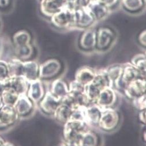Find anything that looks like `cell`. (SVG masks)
Returning a JSON list of instances; mask_svg holds the SVG:
<instances>
[{
  "label": "cell",
  "mask_w": 146,
  "mask_h": 146,
  "mask_svg": "<svg viewBox=\"0 0 146 146\" xmlns=\"http://www.w3.org/2000/svg\"><path fill=\"white\" fill-rule=\"evenodd\" d=\"M4 143H5V141L4 140V139L0 136V146H3Z\"/></svg>",
  "instance_id": "obj_40"
},
{
  "label": "cell",
  "mask_w": 146,
  "mask_h": 146,
  "mask_svg": "<svg viewBox=\"0 0 146 146\" xmlns=\"http://www.w3.org/2000/svg\"><path fill=\"white\" fill-rule=\"evenodd\" d=\"M39 66L35 61H27L23 63L21 76L29 82L38 79Z\"/></svg>",
  "instance_id": "obj_22"
},
{
  "label": "cell",
  "mask_w": 146,
  "mask_h": 146,
  "mask_svg": "<svg viewBox=\"0 0 146 146\" xmlns=\"http://www.w3.org/2000/svg\"><path fill=\"white\" fill-rule=\"evenodd\" d=\"M144 1H145V4H146V0H144Z\"/></svg>",
  "instance_id": "obj_44"
},
{
  "label": "cell",
  "mask_w": 146,
  "mask_h": 146,
  "mask_svg": "<svg viewBox=\"0 0 146 146\" xmlns=\"http://www.w3.org/2000/svg\"><path fill=\"white\" fill-rule=\"evenodd\" d=\"M120 121V114L114 108L105 109L102 110L97 128L104 132H113L118 128Z\"/></svg>",
  "instance_id": "obj_3"
},
{
  "label": "cell",
  "mask_w": 146,
  "mask_h": 146,
  "mask_svg": "<svg viewBox=\"0 0 146 146\" xmlns=\"http://www.w3.org/2000/svg\"><path fill=\"white\" fill-rule=\"evenodd\" d=\"M109 86V80L105 74L104 69L97 71L94 80L85 86L84 92L90 103L94 104L100 92L106 87Z\"/></svg>",
  "instance_id": "obj_2"
},
{
  "label": "cell",
  "mask_w": 146,
  "mask_h": 146,
  "mask_svg": "<svg viewBox=\"0 0 146 146\" xmlns=\"http://www.w3.org/2000/svg\"><path fill=\"white\" fill-rule=\"evenodd\" d=\"M121 3L125 11L132 13L141 11L145 5L144 0H121Z\"/></svg>",
  "instance_id": "obj_25"
},
{
  "label": "cell",
  "mask_w": 146,
  "mask_h": 146,
  "mask_svg": "<svg viewBox=\"0 0 146 146\" xmlns=\"http://www.w3.org/2000/svg\"><path fill=\"white\" fill-rule=\"evenodd\" d=\"M102 110L95 104L86 108L85 122L90 127H97L102 115Z\"/></svg>",
  "instance_id": "obj_15"
},
{
  "label": "cell",
  "mask_w": 146,
  "mask_h": 146,
  "mask_svg": "<svg viewBox=\"0 0 146 146\" xmlns=\"http://www.w3.org/2000/svg\"><path fill=\"white\" fill-rule=\"evenodd\" d=\"M96 21L87 8L75 9L74 23L72 29L87 30L91 28Z\"/></svg>",
  "instance_id": "obj_6"
},
{
  "label": "cell",
  "mask_w": 146,
  "mask_h": 146,
  "mask_svg": "<svg viewBox=\"0 0 146 146\" xmlns=\"http://www.w3.org/2000/svg\"><path fill=\"white\" fill-rule=\"evenodd\" d=\"M116 38L114 30L108 27H102L96 30V45L95 49L105 52L112 46Z\"/></svg>",
  "instance_id": "obj_5"
},
{
  "label": "cell",
  "mask_w": 146,
  "mask_h": 146,
  "mask_svg": "<svg viewBox=\"0 0 146 146\" xmlns=\"http://www.w3.org/2000/svg\"><path fill=\"white\" fill-rule=\"evenodd\" d=\"M50 91L53 95L62 101L69 94L68 85L63 80L57 79L52 82Z\"/></svg>",
  "instance_id": "obj_23"
},
{
  "label": "cell",
  "mask_w": 146,
  "mask_h": 146,
  "mask_svg": "<svg viewBox=\"0 0 146 146\" xmlns=\"http://www.w3.org/2000/svg\"><path fill=\"white\" fill-rule=\"evenodd\" d=\"M5 79L7 88H12L20 95L27 93L29 89V82L23 76H8Z\"/></svg>",
  "instance_id": "obj_16"
},
{
  "label": "cell",
  "mask_w": 146,
  "mask_h": 146,
  "mask_svg": "<svg viewBox=\"0 0 146 146\" xmlns=\"http://www.w3.org/2000/svg\"><path fill=\"white\" fill-rule=\"evenodd\" d=\"M143 140L146 143V126L143 133Z\"/></svg>",
  "instance_id": "obj_39"
},
{
  "label": "cell",
  "mask_w": 146,
  "mask_h": 146,
  "mask_svg": "<svg viewBox=\"0 0 146 146\" xmlns=\"http://www.w3.org/2000/svg\"><path fill=\"white\" fill-rule=\"evenodd\" d=\"M20 94L14 89L7 87L1 95L4 105L14 106Z\"/></svg>",
  "instance_id": "obj_26"
},
{
  "label": "cell",
  "mask_w": 146,
  "mask_h": 146,
  "mask_svg": "<svg viewBox=\"0 0 146 146\" xmlns=\"http://www.w3.org/2000/svg\"><path fill=\"white\" fill-rule=\"evenodd\" d=\"M144 55H145V57H146V50L145 51V52L144 53Z\"/></svg>",
  "instance_id": "obj_43"
},
{
  "label": "cell",
  "mask_w": 146,
  "mask_h": 146,
  "mask_svg": "<svg viewBox=\"0 0 146 146\" xmlns=\"http://www.w3.org/2000/svg\"><path fill=\"white\" fill-rule=\"evenodd\" d=\"M96 30L90 28L85 30L81 35L79 46L80 49L84 52H91L96 48Z\"/></svg>",
  "instance_id": "obj_11"
},
{
  "label": "cell",
  "mask_w": 146,
  "mask_h": 146,
  "mask_svg": "<svg viewBox=\"0 0 146 146\" xmlns=\"http://www.w3.org/2000/svg\"><path fill=\"white\" fill-rule=\"evenodd\" d=\"M140 76H141L139 71L131 62L123 65V74L116 86L115 91L123 93L129 83Z\"/></svg>",
  "instance_id": "obj_9"
},
{
  "label": "cell",
  "mask_w": 146,
  "mask_h": 146,
  "mask_svg": "<svg viewBox=\"0 0 146 146\" xmlns=\"http://www.w3.org/2000/svg\"><path fill=\"white\" fill-rule=\"evenodd\" d=\"M19 117L14 106L4 105L0 109V128H7L14 124Z\"/></svg>",
  "instance_id": "obj_13"
},
{
  "label": "cell",
  "mask_w": 146,
  "mask_h": 146,
  "mask_svg": "<svg viewBox=\"0 0 146 146\" xmlns=\"http://www.w3.org/2000/svg\"><path fill=\"white\" fill-rule=\"evenodd\" d=\"M69 2V0H43L42 6L46 14L52 16L65 8Z\"/></svg>",
  "instance_id": "obj_20"
},
{
  "label": "cell",
  "mask_w": 146,
  "mask_h": 146,
  "mask_svg": "<svg viewBox=\"0 0 146 146\" xmlns=\"http://www.w3.org/2000/svg\"><path fill=\"white\" fill-rule=\"evenodd\" d=\"M76 146H98V145H85V144H78Z\"/></svg>",
  "instance_id": "obj_42"
},
{
  "label": "cell",
  "mask_w": 146,
  "mask_h": 146,
  "mask_svg": "<svg viewBox=\"0 0 146 146\" xmlns=\"http://www.w3.org/2000/svg\"><path fill=\"white\" fill-rule=\"evenodd\" d=\"M146 93V78L140 76L129 83L124 89V94L129 100H133Z\"/></svg>",
  "instance_id": "obj_8"
},
{
  "label": "cell",
  "mask_w": 146,
  "mask_h": 146,
  "mask_svg": "<svg viewBox=\"0 0 146 146\" xmlns=\"http://www.w3.org/2000/svg\"><path fill=\"white\" fill-rule=\"evenodd\" d=\"M5 79H0V96L7 88V82Z\"/></svg>",
  "instance_id": "obj_36"
},
{
  "label": "cell",
  "mask_w": 146,
  "mask_h": 146,
  "mask_svg": "<svg viewBox=\"0 0 146 146\" xmlns=\"http://www.w3.org/2000/svg\"><path fill=\"white\" fill-rule=\"evenodd\" d=\"M45 94L44 89L42 81L38 78L29 82L27 95L33 103L39 102Z\"/></svg>",
  "instance_id": "obj_14"
},
{
  "label": "cell",
  "mask_w": 146,
  "mask_h": 146,
  "mask_svg": "<svg viewBox=\"0 0 146 146\" xmlns=\"http://www.w3.org/2000/svg\"><path fill=\"white\" fill-rule=\"evenodd\" d=\"M75 9L70 2L60 12L52 16V21L56 26L60 29H72L74 23Z\"/></svg>",
  "instance_id": "obj_4"
},
{
  "label": "cell",
  "mask_w": 146,
  "mask_h": 146,
  "mask_svg": "<svg viewBox=\"0 0 146 146\" xmlns=\"http://www.w3.org/2000/svg\"><path fill=\"white\" fill-rule=\"evenodd\" d=\"M14 107L19 116L29 114L33 109V102L26 94H20Z\"/></svg>",
  "instance_id": "obj_19"
},
{
  "label": "cell",
  "mask_w": 146,
  "mask_h": 146,
  "mask_svg": "<svg viewBox=\"0 0 146 146\" xmlns=\"http://www.w3.org/2000/svg\"><path fill=\"white\" fill-rule=\"evenodd\" d=\"M139 43L143 47L146 48V29L142 31L137 38Z\"/></svg>",
  "instance_id": "obj_33"
},
{
  "label": "cell",
  "mask_w": 146,
  "mask_h": 146,
  "mask_svg": "<svg viewBox=\"0 0 146 146\" xmlns=\"http://www.w3.org/2000/svg\"><path fill=\"white\" fill-rule=\"evenodd\" d=\"M92 0H72L70 4L74 9L87 8Z\"/></svg>",
  "instance_id": "obj_31"
},
{
  "label": "cell",
  "mask_w": 146,
  "mask_h": 146,
  "mask_svg": "<svg viewBox=\"0 0 146 146\" xmlns=\"http://www.w3.org/2000/svg\"><path fill=\"white\" fill-rule=\"evenodd\" d=\"M133 106L139 111L146 109V94L132 101Z\"/></svg>",
  "instance_id": "obj_29"
},
{
  "label": "cell",
  "mask_w": 146,
  "mask_h": 146,
  "mask_svg": "<svg viewBox=\"0 0 146 146\" xmlns=\"http://www.w3.org/2000/svg\"><path fill=\"white\" fill-rule=\"evenodd\" d=\"M131 63L139 71L142 77L146 78V57L144 53L135 55Z\"/></svg>",
  "instance_id": "obj_27"
},
{
  "label": "cell",
  "mask_w": 146,
  "mask_h": 146,
  "mask_svg": "<svg viewBox=\"0 0 146 146\" xmlns=\"http://www.w3.org/2000/svg\"><path fill=\"white\" fill-rule=\"evenodd\" d=\"M96 72L97 71L91 67L82 66L76 71L75 80L85 87L94 80Z\"/></svg>",
  "instance_id": "obj_18"
},
{
  "label": "cell",
  "mask_w": 146,
  "mask_h": 146,
  "mask_svg": "<svg viewBox=\"0 0 146 146\" xmlns=\"http://www.w3.org/2000/svg\"><path fill=\"white\" fill-rule=\"evenodd\" d=\"M98 1L110 8L118 3V0H98Z\"/></svg>",
  "instance_id": "obj_34"
},
{
  "label": "cell",
  "mask_w": 146,
  "mask_h": 146,
  "mask_svg": "<svg viewBox=\"0 0 146 146\" xmlns=\"http://www.w3.org/2000/svg\"><path fill=\"white\" fill-rule=\"evenodd\" d=\"M39 102V107L44 113L53 115L62 101L48 91L45 93L43 98Z\"/></svg>",
  "instance_id": "obj_12"
},
{
  "label": "cell",
  "mask_w": 146,
  "mask_h": 146,
  "mask_svg": "<svg viewBox=\"0 0 146 146\" xmlns=\"http://www.w3.org/2000/svg\"><path fill=\"white\" fill-rule=\"evenodd\" d=\"M3 146H16V145L9 141H5Z\"/></svg>",
  "instance_id": "obj_38"
},
{
  "label": "cell",
  "mask_w": 146,
  "mask_h": 146,
  "mask_svg": "<svg viewBox=\"0 0 146 146\" xmlns=\"http://www.w3.org/2000/svg\"><path fill=\"white\" fill-rule=\"evenodd\" d=\"M23 63L18 60H13L8 63L9 76H21Z\"/></svg>",
  "instance_id": "obj_28"
},
{
  "label": "cell",
  "mask_w": 146,
  "mask_h": 146,
  "mask_svg": "<svg viewBox=\"0 0 146 146\" xmlns=\"http://www.w3.org/2000/svg\"><path fill=\"white\" fill-rule=\"evenodd\" d=\"M54 146H69V145L64 141L62 142H60L59 143L55 144Z\"/></svg>",
  "instance_id": "obj_37"
},
{
  "label": "cell",
  "mask_w": 146,
  "mask_h": 146,
  "mask_svg": "<svg viewBox=\"0 0 146 146\" xmlns=\"http://www.w3.org/2000/svg\"><path fill=\"white\" fill-rule=\"evenodd\" d=\"M69 1H72V0H69Z\"/></svg>",
  "instance_id": "obj_45"
},
{
  "label": "cell",
  "mask_w": 146,
  "mask_h": 146,
  "mask_svg": "<svg viewBox=\"0 0 146 146\" xmlns=\"http://www.w3.org/2000/svg\"><path fill=\"white\" fill-rule=\"evenodd\" d=\"M123 65H114L104 69L105 74L109 80V87L115 90L116 86L122 75Z\"/></svg>",
  "instance_id": "obj_21"
},
{
  "label": "cell",
  "mask_w": 146,
  "mask_h": 146,
  "mask_svg": "<svg viewBox=\"0 0 146 146\" xmlns=\"http://www.w3.org/2000/svg\"><path fill=\"white\" fill-rule=\"evenodd\" d=\"M118 98L117 92L109 86L100 92L94 104L102 110L109 108H114L118 101Z\"/></svg>",
  "instance_id": "obj_7"
},
{
  "label": "cell",
  "mask_w": 146,
  "mask_h": 146,
  "mask_svg": "<svg viewBox=\"0 0 146 146\" xmlns=\"http://www.w3.org/2000/svg\"><path fill=\"white\" fill-rule=\"evenodd\" d=\"M139 119L141 124L146 126V109L139 111Z\"/></svg>",
  "instance_id": "obj_35"
},
{
  "label": "cell",
  "mask_w": 146,
  "mask_h": 146,
  "mask_svg": "<svg viewBox=\"0 0 146 146\" xmlns=\"http://www.w3.org/2000/svg\"><path fill=\"white\" fill-rule=\"evenodd\" d=\"M4 105L3 102V101H2V99H1V96H0V109H1L3 108V106Z\"/></svg>",
  "instance_id": "obj_41"
},
{
  "label": "cell",
  "mask_w": 146,
  "mask_h": 146,
  "mask_svg": "<svg viewBox=\"0 0 146 146\" xmlns=\"http://www.w3.org/2000/svg\"><path fill=\"white\" fill-rule=\"evenodd\" d=\"M84 121L70 119L64 124L63 136L64 141L69 145H76L83 134L89 129Z\"/></svg>",
  "instance_id": "obj_1"
},
{
  "label": "cell",
  "mask_w": 146,
  "mask_h": 146,
  "mask_svg": "<svg viewBox=\"0 0 146 146\" xmlns=\"http://www.w3.org/2000/svg\"><path fill=\"white\" fill-rule=\"evenodd\" d=\"M9 76L8 63L0 60V79H4Z\"/></svg>",
  "instance_id": "obj_32"
},
{
  "label": "cell",
  "mask_w": 146,
  "mask_h": 146,
  "mask_svg": "<svg viewBox=\"0 0 146 146\" xmlns=\"http://www.w3.org/2000/svg\"><path fill=\"white\" fill-rule=\"evenodd\" d=\"M69 92L70 93H81L84 92L85 87L82 84L74 80L72 81L68 85Z\"/></svg>",
  "instance_id": "obj_30"
},
{
  "label": "cell",
  "mask_w": 146,
  "mask_h": 146,
  "mask_svg": "<svg viewBox=\"0 0 146 146\" xmlns=\"http://www.w3.org/2000/svg\"><path fill=\"white\" fill-rule=\"evenodd\" d=\"M72 114V109L67 105L61 103L56 110L53 116L58 122L65 124L70 119Z\"/></svg>",
  "instance_id": "obj_24"
},
{
  "label": "cell",
  "mask_w": 146,
  "mask_h": 146,
  "mask_svg": "<svg viewBox=\"0 0 146 146\" xmlns=\"http://www.w3.org/2000/svg\"><path fill=\"white\" fill-rule=\"evenodd\" d=\"M87 8L96 21L104 19L110 12V8L98 0H92Z\"/></svg>",
  "instance_id": "obj_17"
},
{
  "label": "cell",
  "mask_w": 146,
  "mask_h": 146,
  "mask_svg": "<svg viewBox=\"0 0 146 146\" xmlns=\"http://www.w3.org/2000/svg\"><path fill=\"white\" fill-rule=\"evenodd\" d=\"M62 70V64L56 59L46 61L39 66V78L42 79H48L57 76Z\"/></svg>",
  "instance_id": "obj_10"
}]
</instances>
